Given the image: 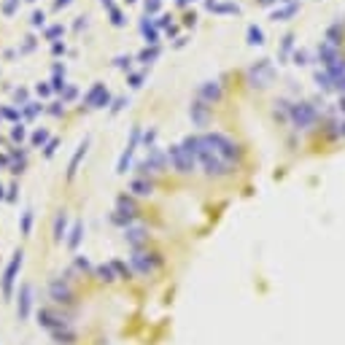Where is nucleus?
Masks as SVG:
<instances>
[{
  "mask_svg": "<svg viewBox=\"0 0 345 345\" xmlns=\"http://www.w3.org/2000/svg\"><path fill=\"white\" fill-rule=\"evenodd\" d=\"M8 159H11V157H0V170H3L5 165H8Z\"/></svg>",
  "mask_w": 345,
  "mask_h": 345,
  "instance_id": "41",
  "label": "nucleus"
},
{
  "mask_svg": "<svg viewBox=\"0 0 345 345\" xmlns=\"http://www.w3.org/2000/svg\"><path fill=\"white\" fill-rule=\"evenodd\" d=\"M84 105L86 108H105V105H111V95L108 89H105V84H92V89L84 95Z\"/></svg>",
  "mask_w": 345,
  "mask_h": 345,
  "instance_id": "3",
  "label": "nucleus"
},
{
  "mask_svg": "<svg viewBox=\"0 0 345 345\" xmlns=\"http://www.w3.org/2000/svg\"><path fill=\"white\" fill-rule=\"evenodd\" d=\"M30 3H32V0H30Z\"/></svg>",
  "mask_w": 345,
  "mask_h": 345,
  "instance_id": "43",
  "label": "nucleus"
},
{
  "mask_svg": "<svg viewBox=\"0 0 345 345\" xmlns=\"http://www.w3.org/2000/svg\"><path fill=\"white\" fill-rule=\"evenodd\" d=\"M73 264H76V267H78V270H92V264H89V259H86V256H81V254H78L76 259H73Z\"/></svg>",
  "mask_w": 345,
  "mask_h": 345,
  "instance_id": "24",
  "label": "nucleus"
},
{
  "mask_svg": "<svg viewBox=\"0 0 345 345\" xmlns=\"http://www.w3.org/2000/svg\"><path fill=\"white\" fill-rule=\"evenodd\" d=\"M51 51H54V54H65V46L62 43H54V46H51Z\"/></svg>",
  "mask_w": 345,
  "mask_h": 345,
  "instance_id": "36",
  "label": "nucleus"
},
{
  "mask_svg": "<svg viewBox=\"0 0 345 345\" xmlns=\"http://www.w3.org/2000/svg\"><path fill=\"white\" fill-rule=\"evenodd\" d=\"M111 22H114L116 27H122V24H124V16H122V11H119V8H111Z\"/></svg>",
  "mask_w": 345,
  "mask_h": 345,
  "instance_id": "27",
  "label": "nucleus"
},
{
  "mask_svg": "<svg viewBox=\"0 0 345 345\" xmlns=\"http://www.w3.org/2000/svg\"><path fill=\"white\" fill-rule=\"evenodd\" d=\"M100 3H103L105 8H108V11H111V8H116V5H114V0H100Z\"/></svg>",
  "mask_w": 345,
  "mask_h": 345,
  "instance_id": "39",
  "label": "nucleus"
},
{
  "mask_svg": "<svg viewBox=\"0 0 345 345\" xmlns=\"http://www.w3.org/2000/svg\"><path fill=\"white\" fill-rule=\"evenodd\" d=\"M68 240H65V243H68V248L70 251H76L78 248V243H81V237H84V221H76V224H73V229L68 232Z\"/></svg>",
  "mask_w": 345,
  "mask_h": 345,
  "instance_id": "13",
  "label": "nucleus"
},
{
  "mask_svg": "<svg viewBox=\"0 0 345 345\" xmlns=\"http://www.w3.org/2000/svg\"><path fill=\"white\" fill-rule=\"evenodd\" d=\"M32 316V286L22 283L19 286V297H16V318L19 321H27Z\"/></svg>",
  "mask_w": 345,
  "mask_h": 345,
  "instance_id": "5",
  "label": "nucleus"
},
{
  "mask_svg": "<svg viewBox=\"0 0 345 345\" xmlns=\"http://www.w3.org/2000/svg\"><path fill=\"white\" fill-rule=\"evenodd\" d=\"M35 92H38V95H41V97H49V95H51V92H54V89H51V84L41 81V84L35 86Z\"/></svg>",
  "mask_w": 345,
  "mask_h": 345,
  "instance_id": "25",
  "label": "nucleus"
},
{
  "mask_svg": "<svg viewBox=\"0 0 345 345\" xmlns=\"http://www.w3.org/2000/svg\"><path fill=\"white\" fill-rule=\"evenodd\" d=\"M49 141H51V138H49V132H46V130H35V132H32V146H46Z\"/></svg>",
  "mask_w": 345,
  "mask_h": 345,
  "instance_id": "19",
  "label": "nucleus"
},
{
  "mask_svg": "<svg viewBox=\"0 0 345 345\" xmlns=\"http://www.w3.org/2000/svg\"><path fill=\"white\" fill-rule=\"evenodd\" d=\"M49 337H51V340H54L57 345H73V343L78 340V335L70 329V324H68V327H59V329H54V332H49Z\"/></svg>",
  "mask_w": 345,
  "mask_h": 345,
  "instance_id": "9",
  "label": "nucleus"
},
{
  "mask_svg": "<svg viewBox=\"0 0 345 345\" xmlns=\"http://www.w3.org/2000/svg\"><path fill=\"white\" fill-rule=\"evenodd\" d=\"M65 227H68V213H65V210H59L57 218H54V243H62L65 240V235H68Z\"/></svg>",
  "mask_w": 345,
  "mask_h": 345,
  "instance_id": "11",
  "label": "nucleus"
},
{
  "mask_svg": "<svg viewBox=\"0 0 345 345\" xmlns=\"http://www.w3.org/2000/svg\"><path fill=\"white\" fill-rule=\"evenodd\" d=\"M49 297L54 300L57 305H68L73 302V289L68 283V278H54V281L49 283Z\"/></svg>",
  "mask_w": 345,
  "mask_h": 345,
  "instance_id": "4",
  "label": "nucleus"
},
{
  "mask_svg": "<svg viewBox=\"0 0 345 345\" xmlns=\"http://www.w3.org/2000/svg\"><path fill=\"white\" fill-rule=\"evenodd\" d=\"M130 262H132V270H138L141 275H151L154 270L159 267V259L157 254H143V251H132V256H130Z\"/></svg>",
  "mask_w": 345,
  "mask_h": 345,
  "instance_id": "2",
  "label": "nucleus"
},
{
  "mask_svg": "<svg viewBox=\"0 0 345 345\" xmlns=\"http://www.w3.org/2000/svg\"><path fill=\"white\" fill-rule=\"evenodd\" d=\"M124 237H127V243L138 251V245L146 240V232H143V229H138V227H132V229H124Z\"/></svg>",
  "mask_w": 345,
  "mask_h": 345,
  "instance_id": "14",
  "label": "nucleus"
},
{
  "mask_svg": "<svg viewBox=\"0 0 345 345\" xmlns=\"http://www.w3.org/2000/svg\"><path fill=\"white\" fill-rule=\"evenodd\" d=\"M5 200H8V202L16 200V183H11V186H8V194H5Z\"/></svg>",
  "mask_w": 345,
  "mask_h": 345,
  "instance_id": "33",
  "label": "nucleus"
},
{
  "mask_svg": "<svg viewBox=\"0 0 345 345\" xmlns=\"http://www.w3.org/2000/svg\"><path fill=\"white\" fill-rule=\"evenodd\" d=\"M135 143H138V130H132V138H130V146L122 151V157H119V165H116V172L119 175H124L130 168V159H132V151H135Z\"/></svg>",
  "mask_w": 345,
  "mask_h": 345,
  "instance_id": "8",
  "label": "nucleus"
},
{
  "mask_svg": "<svg viewBox=\"0 0 345 345\" xmlns=\"http://www.w3.org/2000/svg\"><path fill=\"white\" fill-rule=\"evenodd\" d=\"M32 218H35V210L27 208L22 213V237H30L32 235Z\"/></svg>",
  "mask_w": 345,
  "mask_h": 345,
  "instance_id": "15",
  "label": "nucleus"
},
{
  "mask_svg": "<svg viewBox=\"0 0 345 345\" xmlns=\"http://www.w3.org/2000/svg\"><path fill=\"white\" fill-rule=\"evenodd\" d=\"M24 135H27V130H24L22 124H14V130H11V138H14L16 143H22V141H24Z\"/></svg>",
  "mask_w": 345,
  "mask_h": 345,
  "instance_id": "23",
  "label": "nucleus"
},
{
  "mask_svg": "<svg viewBox=\"0 0 345 345\" xmlns=\"http://www.w3.org/2000/svg\"><path fill=\"white\" fill-rule=\"evenodd\" d=\"M130 191H135L138 197H146V194H151V183L143 181V178H135V181L130 183Z\"/></svg>",
  "mask_w": 345,
  "mask_h": 345,
  "instance_id": "16",
  "label": "nucleus"
},
{
  "mask_svg": "<svg viewBox=\"0 0 345 345\" xmlns=\"http://www.w3.org/2000/svg\"><path fill=\"white\" fill-rule=\"evenodd\" d=\"M68 324H70L68 318L51 313L49 308H41V310H38V327H43L46 332H54V329H59V327H68Z\"/></svg>",
  "mask_w": 345,
  "mask_h": 345,
  "instance_id": "6",
  "label": "nucleus"
},
{
  "mask_svg": "<svg viewBox=\"0 0 345 345\" xmlns=\"http://www.w3.org/2000/svg\"><path fill=\"white\" fill-rule=\"evenodd\" d=\"M95 275H97V281H103V283H114L116 278H119L116 270H114V264H97Z\"/></svg>",
  "mask_w": 345,
  "mask_h": 345,
  "instance_id": "12",
  "label": "nucleus"
},
{
  "mask_svg": "<svg viewBox=\"0 0 345 345\" xmlns=\"http://www.w3.org/2000/svg\"><path fill=\"white\" fill-rule=\"evenodd\" d=\"M14 95H16V100L22 103V105H27V89H16Z\"/></svg>",
  "mask_w": 345,
  "mask_h": 345,
  "instance_id": "31",
  "label": "nucleus"
},
{
  "mask_svg": "<svg viewBox=\"0 0 345 345\" xmlns=\"http://www.w3.org/2000/svg\"><path fill=\"white\" fill-rule=\"evenodd\" d=\"M124 105H127V100H124V97H119V100H116L114 105H111V111H114V114H116V111H122Z\"/></svg>",
  "mask_w": 345,
  "mask_h": 345,
  "instance_id": "34",
  "label": "nucleus"
},
{
  "mask_svg": "<svg viewBox=\"0 0 345 345\" xmlns=\"http://www.w3.org/2000/svg\"><path fill=\"white\" fill-rule=\"evenodd\" d=\"M0 116L8 119V122H16V124H19V111H16V108H8V105H5V108H0Z\"/></svg>",
  "mask_w": 345,
  "mask_h": 345,
  "instance_id": "21",
  "label": "nucleus"
},
{
  "mask_svg": "<svg viewBox=\"0 0 345 345\" xmlns=\"http://www.w3.org/2000/svg\"><path fill=\"white\" fill-rule=\"evenodd\" d=\"M127 62H130L127 57H116V65H119V68H127Z\"/></svg>",
  "mask_w": 345,
  "mask_h": 345,
  "instance_id": "37",
  "label": "nucleus"
},
{
  "mask_svg": "<svg viewBox=\"0 0 345 345\" xmlns=\"http://www.w3.org/2000/svg\"><path fill=\"white\" fill-rule=\"evenodd\" d=\"M62 103H51V108H49V114H54V116H62Z\"/></svg>",
  "mask_w": 345,
  "mask_h": 345,
  "instance_id": "32",
  "label": "nucleus"
},
{
  "mask_svg": "<svg viewBox=\"0 0 345 345\" xmlns=\"http://www.w3.org/2000/svg\"><path fill=\"white\" fill-rule=\"evenodd\" d=\"M57 146H59V141H57V138H51V141L43 146V157H46V159H51V157L57 154Z\"/></svg>",
  "mask_w": 345,
  "mask_h": 345,
  "instance_id": "22",
  "label": "nucleus"
},
{
  "mask_svg": "<svg viewBox=\"0 0 345 345\" xmlns=\"http://www.w3.org/2000/svg\"><path fill=\"white\" fill-rule=\"evenodd\" d=\"M86 149H89V138H84V141L78 143L76 154L70 157V162H68V181H73V175H76V170H78V162H81V159H84Z\"/></svg>",
  "mask_w": 345,
  "mask_h": 345,
  "instance_id": "10",
  "label": "nucleus"
},
{
  "mask_svg": "<svg viewBox=\"0 0 345 345\" xmlns=\"http://www.w3.org/2000/svg\"><path fill=\"white\" fill-rule=\"evenodd\" d=\"M111 264H114V270H116V275H119V278H130V275H132V270H130L124 262H119V259H114Z\"/></svg>",
  "mask_w": 345,
  "mask_h": 345,
  "instance_id": "20",
  "label": "nucleus"
},
{
  "mask_svg": "<svg viewBox=\"0 0 345 345\" xmlns=\"http://www.w3.org/2000/svg\"><path fill=\"white\" fill-rule=\"evenodd\" d=\"M16 5H19V0H5V3H3V14H14V11H16Z\"/></svg>",
  "mask_w": 345,
  "mask_h": 345,
  "instance_id": "28",
  "label": "nucleus"
},
{
  "mask_svg": "<svg viewBox=\"0 0 345 345\" xmlns=\"http://www.w3.org/2000/svg\"><path fill=\"white\" fill-rule=\"evenodd\" d=\"M57 35H62V24H54V27H46V38H49V41H54Z\"/></svg>",
  "mask_w": 345,
  "mask_h": 345,
  "instance_id": "26",
  "label": "nucleus"
},
{
  "mask_svg": "<svg viewBox=\"0 0 345 345\" xmlns=\"http://www.w3.org/2000/svg\"><path fill=\"white\" fill-rule=\"evenodd\" d=\"M0 200H5V194H3V186H0Z\"/></svg>",
  "mask_w": 345,
  "mask_h": 345,
  "instance_id": "42",
  "label": "nucleus"
},
{
  "mask_svg": "<svg viewBox=\"0 0 345 345\" xmlns=\"http://www.w3.org/2000/svg\"><path fill=\"white\" fill-rule=\"evenodd\" d=\"M22 262H24V251L16 248L14 256L8 259V264H5L3 270V278H0V291H3V300L8 302L11 297H14V286H16V278H19V270H22Z\"/></svg>",
  "mask_w": 345,
  "mask_h": 345,
  "instance_id": "1",
  "label": "nucleus"
},
{
  "mask_svg": "<svg viewBox=\"0 0 345 345\" xmlns=\"http://www.w3.org/2000/svg\"><path fill=\"white\" fill-rule=\"evenodd\" d=\"M76 95H78V89H76V86H68V89L62 92V103H70Z\"/></svg>",
  "mask_w": 345,
  "mask_h": 345,
  "instance_id": "29",
  "label": "nucleus"
},
{
  "mask_svg": "<svg viewBox=\"0 0 345 345\" xmlns=\"http://www.w3.org/2000/svg\"><path fill=\"white\" fill-rule=\"evenodd\" d=\"M170 159H172V165H175V168L181 170V172H189L191 165H194V159H191V151L178 149V146H172V149H170Z\"/></svg>",
  "mask_w": 345,
  "mask_h": 345,
  "instance_id": "7",
  "label": "nucleus"
},
{
  "mask_svg": "<svg viewBox=\"0 0 345 345\" xmlns=\"http://www.w3.org/2000/svg\"><path fill=\"white\" fill-rule=\"evenodd\" d=\"M157 5H159V0H149V3H146V8H149V11H154Z\"/></svg>",
  "mask_w": 345,
  "mask_h": 345,
  "instance_id": "38",
  "label": "nucleus"
},
{
  "mask_svg": "<svg viewBox=\"0 0 345 345\" xmlns=\"http://www.w3.org/2000/svg\"><path fill=\"white\" fill-rule=\"evenodd\" d=\"M41 111H43L41 103H27V105L22 108V116H24V119H32L35 114H41Z\"/></svg>",
  "mask_w": 345,
  "mask_h": 345,
  "instance_id": "17",
  "label": "nucleus"
},
{
  "mask_svg": "<svg viewBox=\"0 0 345 345\" xmlns=\"http://www.w3.org/2000/svg\"><path fill=\"white\" fill-rule=\"evenodd\" d=\"M68 3H70V0H57V3H54V8H65Z\"/></svg>",
  "mask_w": 345,
  "mask_h": 345,
  "instance_id": "40",
  "label": "nucleus"
},
{
  "mask_svg": "<svg viewBox=\"0 0 345 345\" xmlns=\"http://www.w3.org/2000/svg\"><path fill=\"white\" fill-rule=\"evenodd\" d=\"M32 49H35V38H27V41H24V46H22V51H32Z\"/></svg>",
  "mask_w": 345,
  "mask_h": 345,
  "instance_id": "35",
  "label": "nucleus"
},
{
  "mask_svg": "<svg viewBox=\"0 0 345 345\" xmlns=\"http://www.w3.org/2000/svg\"><path fill=\"white\" fill-rule=\"evenodd\" d=\"M43 11H35V14H32V19H30V22H32V27H43Z\"/></svg>",
  "mask_w": 345,
  "mask_h": 345,
  "instance_id": "30",
  "label": "nucleus"
},
{
  "mask_svg": "<svg viewBox=\"0 0 345 345\" xmlns=\"http://www.w3.org/2000/svg\"><path fill=\"white\" fill-rule=\"evenodd\" d=\"M51 89H54V92H65V89H68V84H65V73H54V78H51Z\"/></svg>",
  "mask_w": 345,
  "mask_h": 345,
  "instance_id": "18",
  "label": "nucleus"
}]
</instances>
